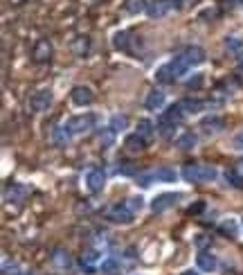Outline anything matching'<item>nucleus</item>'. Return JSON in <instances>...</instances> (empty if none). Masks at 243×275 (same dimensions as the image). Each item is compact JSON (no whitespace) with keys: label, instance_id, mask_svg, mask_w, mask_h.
I'll list each match as a JSON object with an SVG mask.
<instances>
[{"label":"nucleus","instance_id":"f257e3e1","mask_svg":"<svg viewBox=\"0 0 243 275\" xmlns=\"http://www.w3.org/2000/svg\"><path fill=\"white\" fill-rule=\"evenodd\" d=\"M200 63H205V50L198 48V45H192V48L182 50L180 54H176V57L169 61V66H171V72H174V77L178 79V77L187 75L192 68L200 66Z\"/></svg>","mask_w":243,"mask_h":275},{"label":"nucleus","instance_id":"f03ea898","mask_svg":"<svg viewBox=\"0 0 243 275\" xmlns=\"http://www.w3.org/2000/svg\"><path fill=\"white\" fill-rule=\"evenodd\" d=\"M187 183H212V180L218 178V169L214 165H184L180 171Z\"/></svg>","mask_w":243,"mask_h":275},{"label":"nucleus","instance_id":"7ed1b4c3","mask_svg":"<svg viewBox=\"0 0 243 275\" xmlns=\"http://www.w3.org/2000/svg\"><path fill=\"white\" fill-rule=\"evenodd\" d=\"M97 124V115L92 113H84V115H74L66 122V129L70 131V135H81V133H88L90 129H94Z\"/></svg>","mask_w":243,"mask_h":275},{"label":"nucleus","instance_id":"20e7f679","mask_svg":"<svg viewBox=\"0 0 243 275\" xmlns=\"http://www.w3.org/2000/svg\"><path fill=\"white\" fill-rule=\"evenodd\" d=\"M182 0H151L146 3V16L148 18H164L171 9H180Z\"/></svg>","mask_w":243,"mask_h":275},{"label":"nucleus","instance_id":"39448f33","mask_svg":"<svg viewBox=\"0 0 243 275\" xmlns=\"http://www.w3.org/2000/svg\"><path fill=\"white\" fill-rule=\"evenodd\" d=\"M133 216H135V212L130 210L126 203H117V205H112V207H108V212H106V219L108 221H112V223H120V225H128V223H133Z\"/></svg>","mask_w":243,"mask_h":275},{"label":"nucleus","instance_id":"423d86ee","mask_svg":"<svg viewBox=\"0 0 243 275\" xmlns=\"http://www.w3.org/2000/svg\"><path fill=\"white\" fill-rule=\"evenodd\" d=\"M180 198H182V194H178V192L158 194V196L151 201V210L153 212H166V210H171L174 205H178Z\"/></svg>","mask_w":243,"mask_h":275},{"label":"nucleus","instance_id":"0eeeda50","mask_svg":"<svg viewBox=\"0 0 243 275\" xmlns=\"http://www.w3.org/2000/svg\"><path fill=\"white\" fill-rule=\"evenodd\" d=\"M104 185H106V174L102 169H90L86 174V187H88V192H92V194L102 192Z\"/></svg>","mask_w":243,"mask_h":275},{"label":"nucleus","instance_id":"6e6552de","mask_svg":"<svg viewBox=\"0 0 243 275\" xmlns=\"http://www.w3.org/2000/svg\"><path fill=\"white\" fill-rule=\"evenodd\" d=\"M30 104H32V111H36V113L48 111V108L52 106V93H50V90H38V93L32 95Z\"/></svg>","mask_w":243,"mask_h":275},{"label":"nucleus","instance_id":"1a4fd4ad","mask_svg":"<svg viewBox=\"0 0 243 275\" xmlns=\"http://www.w3.org/2000/svg\"><path fill=\"white\" fill-rule=\"evenodd\" d=\"M70 97H72V102H74L76 106H90L92 99H94V95H92V90H90L88 86H74L72 93H70Z\"/></svg>","mask_w":243,"mask_h":275},{"label":"nucleus","instance_id":"9d476101","mask_svg":"<svg viewBox=\"0 0 243 275\" xmlns=\"http://www.w3.org/2000/svg\"><path fill=\"white\" fill-rule=\"evenodd\" d=\"M196 266L202 273H214L216 266H218V259H216V255H212L210 250H200L196 255Z\"/></svg>","mask_w":243,"mask_h":275},{"label":"nucleus","instance_id":"9b49d317","mask_svg":"<svg viewBox=\"0 0 243 275\" xmlns=\"http://www.w3.org/2000/svg\"><path fill=\"white\" fill-rule=\"evenodd\" d=\"M184 117L187 115H184V111L180 108V104H174V106H169L166 111H162L160 122H166V124H171V126H178Z\"/></svg>","mask_w":243,"mask_h":275},{"label":"nucleus","instance_id":"f8f14e48","mask_svg":"<svg viewBox=\"0 0 243 275\" xmlns=\"http://www.w3.org/2000/svg\"><path fill=\"white\" fill-rule=\"evenodd\" d=\"M180 108L184 111V115H196V113L205 111L207 108V102H202V99H196V97H187V99H180Z\"/></svg>","mask_w":243,"mask_h":275},{"label":"nucleus","instance_id":"ddd939ff","mask_svg":"<svg viewBox=\"0 0 243 275\" xmlns=\"http://www.w3.org/2000/svg\"><path fill=\"white\" fill-rule=\"evenodd\" d=\"M200 129L205 131L207 135H214V133H220V131L225 129V122H223V117L210 115V117H205V120L200 122Z\"/></svg>","mask_w":243,"mask_h":275},{"label":"nucleus","instance_id":"4468645a","mask_svg":"<svg viewBox=\"0 0 243 275\" xmlns=\"http://www.w3.org/2000/svg\"><path fill=\"white\" fill-rule=\"evenodd\" d=\"M52 264L56 266L58 270H68L72 266V257L70 252L66 250V248H56V250L52 252Z\"/></svg>","mask_w":243,"mask_h":275},{"label":"nucleus","instance_id":"2eb2a0df","mask_svg":"<svg viewBox=\"0 0 243 275\" xmlns=\"http://www.w3.org/2000/svg\"><path fill=\"white\" fill-rule=\"evenodd\" d=\"M164 93L162 90H151V93L146 95V99H144V106L148 108V111H160V108H164Z\"/></svg>","mask_w":243,"mask_h":275},{"label":"nucleus","instance_id":"dca6fc26","mask_svg":"<svg viewBox=\"0 0 243 275\" xmlns=\"http://www.w3.org/2000/svg\"><path fill=\"white\" fill-rule=\"evenodd\" d=\"M198 142V135L194 133V131H182V133L176 138V147L180 149V151H189V149H194Z\"/></svg>","mask_w":243,"mask_h":275},{"label":"nucleus","instance_id":"f3484780","mask_svg":"<svg viewBox=\"0 0 243 275\" xmlns=\"http://www.w3.org/2000/svg\"><path fill=\"white\" fill-rule=\"evenodd\" d=\"M156 124H153L151 120H146V117H144V120H138V129H135V133L140 135V138H144L146 140V142H151L153 138H156Z\"/></svg>","mask_w":243,"mask_h":275},{"label":"nucleus","instance_id":"a211bd4d","mask_svg":"<svg viewBox=\"0 0 243 275\" xmlns=\"http://www.w3.org/2000/svg\"><path fill=\"white\" fill-rule=\"evenodd\" d=\"M50 57H52V43H50L48 39H40L34 48V61L43 63V61H48Z\"/></svg>","mask_w":243,"mask_h":275},{"label":"nucleus","instance_id":"6ab92c4d","mask_svg":"<svg viewBox=\"0 0 243 275\" xmlns=\"http://www.w3.org/2000/svg\"><path fill=\"white\" fill-rule=\"evenodd\" d=\"M27 192H30V189H27L25 185H12V187L4 189V201H9V203H20L22 198L27 196Z\"/></svg>","mask_w":243,"mask_h":275},{"label":"nucleus","instance_id":"aec40b11","mask_svg":"<svg viewBox=\"0 0 243 275\" xmlns=\"http://www.w3.org/2000/svg\"><path fill=\"white\" fill-rule=\"evenodd\" d=\"M124 147L128 149L130 153H140V151H144V147H146V140L140 138L138 133H130L128 138L124 140Z\"/></svg>","mask_w":243,"mask_h":275},{"label":"nucleus","instance_id":"412c9836","mask_svg":"<svg viewBox=\"0 0 243 275\" xmlns=\"http://www.w3.org/2000/svg\"><path fill=\"white\" fill-rule=\"evenodd\" d=\"M218 230H220L223 234H228V237H232V239L238 237V223H236V219H234V216H228V219H223V223L218 225Z\"/></svg>","mask_w":243,"mask_h":275},{"label":"nucleus","instance_id":"4be33fe9","mask_svg":"<svg viewBox=\"0 0 243 275\" xmlns=\"http://www.w3.org/2000/svg\"><path fill=\"white\" fill-rule=\"evenodd\" d=\"M153 174H156V180H160V183H174V180L178 178V171H176L174 167H160V169H156Z\"/></svg>","mask_w":243,"mask_h":275},{"label":"nucleus","instance_id":"5701e85b","mask_svg":"<svg viewBox=\"0 0 243 275\" xmlns=\"http://www.w3.org/2000/svg\"><path fill=\"white\" fill-rule=\"evenodd\" d=\"M99 273L102 275H117L120 273V261H117L115 257H106V259L102 261V266H99Z\"/></svg>","mask_w":243,"mask_h":275},{"label":"nucleus","instance_id":"b1692460","mask_svg":"<svg viewBox=\"0 0 243 275\" xmlns=\"http://www.w3.org/2000/svg\"><path fill=\"white\" fill-rule=\"evenodd\" d=\"M70 138H72V135H70V131H68L66 126H56V129H54V133H52V140H54V144H56V147H66Z\"/></svg>","mask_w":243,"mask_h":275},{"label":"nucleus","instance_id":"393cba45","mask_svg":"<svg viewBox=\"0 0 243 275\" xmlns=\"http://www.w3.org/2000/svg\"><path fill=\"white\" fill-rule=\"evenodd\" d=\"M128 43H130V39H128V32H115V36H112V45H115L117 50H122V52H128Z\"/></svg>","mask_w":243,"mask_h":275},{"label":"nucleus","instance_id":"a878e982","mask_svg":"<svg viewBox=\"0 0 243 275\" xmlns=\"http://www.w3.org/2000/svg\"><path fill=\"white\" fill-rule=\"evenodd\" d=\"M108 126H110L115 133H120V131H124L126 126H128V117L122 115V113H115V115L110 117V122H108Z\"/></svg>","mask_w":243,"mask_h":275},{"label":"nucleus","instance_id":"bb28decb","mask_svg":"<svg viewBox=\"0 0 243 275\" xmlns=\"http://www.w3.org/2000/svg\"><path fill=\"white\" fill-rule=\"evenodd\" d=\"M156 79L160 81V84H171V81L176 79L174 72H171V66H169V63H164V66L158 68V70H156Z\"/></svg>","mask_w":243,"mask_h":275},{"label":"nucleus","instance_id":"cd10ccee","mask_svg":"<svg viewBox=\"0 0 243 275\" xmlns=\"http://www.w3.org/2000/svg\"><path fill=\"white\" fill-rule=\"evenodd\" d=\"M99 259H102V252H99L97 248H88V250H84V255H81V264H88V266H94Z\"/></svg>","mask_w":243,"mask_h":275},{"label":"nucleus","instance_id":"c85d7f7f","mask_svg":"<svg viewBox=\"0 0 243 275\" xmlns=\"http://www.w3.org/2000/svg\"><path fill=\"white\" fill-rule=\"evenodd\" d=\"M223 178L228 180V183L232 185V187L243 189V176L238 174V171H234V169H232V171H225V174H223Z\"/></svg>","mask_w":243,"mask_h":275},{"label":"nucleus","instance_id":"c756f323","mask_svg":"<svg viewBox=\"0 0 243 275\" xmlns=\"http://www.w3.org/2000/svg\"><path fill=\"white\" fill-rule=\"evenodd\" d=\"M115 131L108 126V129H104L102 133H99V142H102V147L104 149H108V147H112V142H115Z\"/></svg>","mask_w":243,"mask_h":275},{"label":"nucleus","instance_id":"7c9ffc66","mask_svg":"<svg viewBox=\"0 0 243 275\" xmlns=\"http://www.w3.org/2000/svg\"><path fill=\"white\" fill-rule=\"evenodd\" d=\"M202 81H205V77H202L200 72H196V75H192L187 81H184V88L187 90H198L202 86Z\"/></svg>","mask_w":243,"mask_h":275},{"label":"nucleus","instance_id":"2f4dec72","mask_svg":"<svg viewBox=\"0 0 243 275\" xmlns=\"http://www.w3.org/2000/svg\"><path fill=\"white\" fill-rule=\"evenodd\" d=\"M225 48H228L230 52H241V50H243V41L238 39V36H228V39H225Z\"/></svg>","mask_w":243,"mask_h":275},{"label":"nucleus","instance_id":"473e14b6","mask_svg":"<svg viewBox=\"0 0 243 275\" xmlns=\"http://www.w3.org/2000/svg\"><path fill=\"white\" fill-rule=\"evenodd\" d=\"M126 12L128 14L146 12V5H144V0H128V3H126Z\"/></svg>","mask_w":243,"mask_h":275},{"label":"nucleus","instance_id":"72a5a7b5","mask_svg":"<svg viewBox=\"0 0 243 275\" xmlns=\"http://www.w3.org/2000/svg\"><path fill=\"white\" fill-rule=\"evenodd\" d=\"M126 205H128L133 212H140L144 207V198L140 196V194H138V196H130V198H126Z\"/></svg>","mask_w":243,"mask_h":275},{"label":"nucleus","instance_id":"f704fd0d","mask_svg":"<svg viewBox=\"0 0 243 275\" xmlns=\"http://www.w3.org/2000/svg\"><path fill=\"white\" fill-rule=\"evenodd\" d=\"M153 180H156V174H142V176H138V183L142 185V187H148Z\"/></svg>","mask_w":243,"mask_h":275},{"label":"nucleus","instance_id":"c9c22d12","mask_svg":"<svg viewBox=\"0 0 243 275\" xmlns=\"http://www.w3.org/2000/svg\"><path fill=\"white\" fill-rule=\"evenodd\" d=\"M120 174H124V176L135 174V167L130 165V162H120Z\"/></svg>","mask_w":243,"mask_h":275},{"label":"nucleus","instance_id":"e433bc0d","mask_svg":"<svg viewBox=\"0 0 243 275\" xmlns=\"http://www.w3.org/2000/svg\"><path fill=\"white\" fill-rule=\"evenodd\" d=\"M234 149H243V131L234 135Z\"/></svg>","mask_w":243,"mask_h":275},{"label":"nucleus","instance_id":"4c0bfd02","mask_svg":"<svg viewBox=\"0 0 243 275\" xmlns=\"http://www.w3.org/2000/svg\"><path fill=\"white\" fill-rule=\"evenodd\" d=\"M207 243H210V239H207L205 234H198V237H196V246H198V248L207 246Z\"/></svg>","mask_w":243,"mask_h":275},{"label":"nucleus","instance_id":"58836bf2","mask_svg":"<svg viewBox=\"0 0 243 275\" xmlns=\"http://www.w3.org/2000/svg\"><path fill=\"white\" fill-rule=\"evenodd\" d=\"M202 207H205V203H202V201H198L196 205H192V207H189V214H196V212H200Z\"/></svg>","mask_w":243,"mask_h":275},{"label":"nucleus","instance_id":"ea45409f","mask_svg":"<svg viewBox=\"0 0 243 275\" xmlns=\"http://www.w3.org/2000/svg\"><path fill=\"white\" fill-rule=\"evenodd\" d=\"M236 171H238V174H241V176H243V160H241V162H238V167H236Z\"/></svg>","mask_w":243,"mask_h":275},{"label":"nucleus","instance_id":"a19ab883","mask_svg":"<svg viewBox=\"0 0 243 275\" xmlns=\"http://www.w3.org/2000/svg\"><path fill=\"white\" fill-rule=\"evenodd\" d=\"M232 5H243V0H230Z\"/></svg>","mask_w":243,"mask_h":275},{"label":"nucleus","instance_id":"79ce46f5","mask_svg":"<svg viewBox=\"0 0 243 275\" xmlns=\"http://www.w3.org/2000/svg\"><path fill=\"white\" fill-rule=\"evenodd\" d=\"M182 275H198V273H194V270H187V273H182Z\"/></svg>","mask_w":243,"mask_h":275},{"label":"nucleus","instance_id":"37998d69","mask_svg":"<svg viewBox=\"0 0 243 275\" xmlns=\"http://www.w3.org/2000/svg\"><path fill=\"white\" fill-rule=\"evenodd\" d=\"M18 275H32V273H18Z\"/></svg>","mask_w":243,"mask_h":275},{"label":"nucleus","instance_id":"c03bdc74","mask_svg":"<svg viewBox=\"0 0 243 275\" xmlns=\"http://www.w3.org/2000/svg\"><path fill=\"white\" fill-rule=\"evenodd\" d=\"M241 228H243V216H241Z\"/></svg>","mask_w":243,"mask_h":275}]
</instances>
